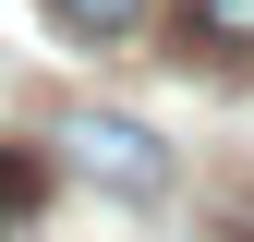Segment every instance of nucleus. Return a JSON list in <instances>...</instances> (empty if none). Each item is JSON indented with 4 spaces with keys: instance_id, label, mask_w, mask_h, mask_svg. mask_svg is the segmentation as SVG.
Wrapping results in <instances>:
<instances>
[{
    "instance_id": "obj_1",
    "label": "nucleus",
    "mask_w": 254,
    "mask_h": 242,
    "mask_svg": "<svg viewBox=\"0 0 254 242\" xmlns=\"http://www.w3.org/2000/svg\"><path fill=\"white\" fill-rule=\"evenodd\" d=\"M49 158L73 182H97V194H121V206H157V194H170V145H157L133 109H97V97L49 109Z\"/></svg>"
},
{
    "instance_id": "obj_2",
    "label": "nucleus",
    "mask_w": 254,
    "mask_h": 242,
    "mask_svg": "<svg viewBox=\"0 0 254 242\" xmlns=\"http://www.w3.org/2000/svg\"><path fill=\"white\" fill-rule=\"evenodd\" d=\"M145 12H157V0H49V24H73L85 49H121V37H145Z\"/></svg>"
},
{
    "instance_id": "obj_3",
    "label": "nucleus",
    "mask_w": 254,
    "mask_h": 242,
    "mask_svg": "<svg viewBox=\"0 0 254 242\" xmlns=\"http://www.w3.org/2000/svg\"><path fill=\"white\" fill-rule=\"evenodd\" d=\"M182 37H194L206 60H242L254 49V0H182Z\"/></svg>"
},
{
    "instance_id": "obj_4",
    "label": "nucleus",
    "mask_w": 254,
    "mask_h": 242,
    "mask_svg": "<svg viewBox=\"0 0 254 242\" xmlns=\"http://www.w3.org/2000/svg\"><path fill=\"white\" fill-rule=\"evenodd\" d=\"M37 206H49V158L0 145V230H12V218H37Z\"/></svg>"
},
{
    "instance_id": "obj_5",
    "label": "nucleus",
    "mask_w": 254,
    "mask_h": 242,
    "mask_svg": "<svg viewBox=\"0 0 254 242\" xmlns=\"http://www.w3.org/2000/svg\"><path fill=\"white\" fill-rule=\"evenodd\" d=\"M242 242H254V218H242Z\"/></svg>"
}]
</instances>
